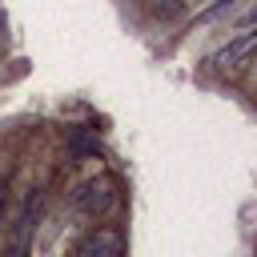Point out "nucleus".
<instances>
[{
    "instance_id": "nucleus-5",
    "label": "nucleus",
    "mask_w": 257,
    "mask_h": 257,
    "mask_svg": "<svg viewBox=\"0 0 257 257\" xmlns=\"http://www.w3.org/2000/svg\"><path fill=\"white\" fill-rule=\"evenodd\" d=\"M4 201H8V181H0V221H4Z\"/></svg>"
},
{
    "instance_id": "nucleus-3",
    "label": "nucleus",
    "mask_w": 257,
    "mask_h": 257,
    "mask_svg": "<svg viewBox=\"0 0 257 257\" xmlns=\"http://www.w3.org/2000/svg\"><path fill=\"white\" fill-rule=\"evenodd\" d=\"M112 201H116V197H112V181H108V177H92V181H84V185L76 189V197H72V205H76L84 217L104 213Z\"/></svg>"
},
{
    "instance_id": "nucleus-1",
    "label": "nucleus",
    "mask_w": 257,
    "mask_h": 257,
    "mask_svg": "<svg viewBox=\"0 0 257 257\" xmlns=\"http://www.w3.org/2000/svg\"><path fill=\"white\" fill-rule=\"evenodd\" d=\"M124 253V233L116 225H96L80 237V245L72 249V257H120Z\"/></svg>"
},
{
    "instance_id": "nucleus-4",
    "label": "nucleus",
    "mask_w": 257,
    "mask_h": 257,
    "mask_svg": "<svg viewBox=\"0 0 257 257\" xmlns=\"http://www.w3.org/2000/svg\"><path fill=\"white\" fill-rule=\"evenodd\" d=\"M245 56H257V32H241V36H233V40L217 52V64H221V68H233V64H241Z\"/></svg>"
},
{
    "instance_id": "nucleus-2",
    "label": "nucleus",
    "mask_w": 257,
    "mask_h": 257,
    "mask_svg": "<svg viewBox=\"0 0 257 257\" xmlns=\"http://www.w3.org/2000/svg\"><path fill=\"white\" fill-rule=\"evenodd\" d=\"M36 213H40V197L32 193V197L20 205L16 221H12V237H8L4 257H28V249H32V233H36Z\"/></svg>"
}]
</instances>
